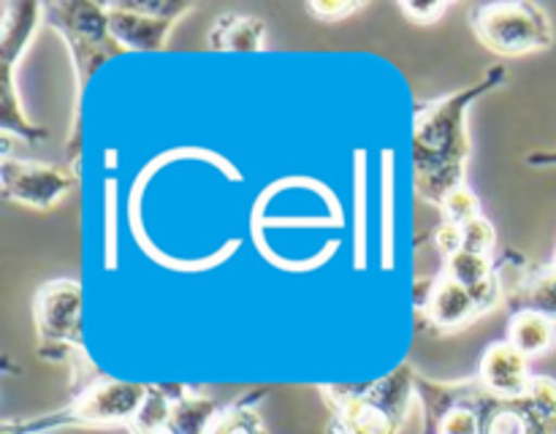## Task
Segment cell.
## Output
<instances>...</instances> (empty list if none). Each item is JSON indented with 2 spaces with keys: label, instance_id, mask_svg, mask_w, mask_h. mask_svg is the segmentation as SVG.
<instances>
[{
  "label": "cell",
  "instance_id": "obj_20",
  "mask_svg": "<svg viewBox=\"0 0 556 434\" xmlns=\"http://www.w3.org/2000/svg\"><path fill=\"white\" fill-rule=\"evenodd\" d=\"M440 215H443V220L456 222V226H465V222L476 220V217L483 215L481 199H478L476 190L465 182L445 195L443 204H440Z\"/></svg>",
  "mask_w": 556,
  "mask_h": 434
},
{
  "label": "cell",
  "instance_id": "obj_2",
  "mask_svg": "<svg viewBox=\"0 0 556 434\" xmlns=\"http://www.w3.org/2000/svg\"><path fill=\"white\" fill-rule=\"evenodd\" d=\"M43 22L63 38L71 60H74L76 103L74 125H71V136L65 141V166L79 174L81 98H85L87 81L96 76L103 63L125 54V49L114 41L112 30H109L106 3H43Z\"/></svg>",
  "mask_w": 556,
  "mask_h": 434
},
{
  "label": "cell",
  "instance_id": "obj_11",
  "mask_svg": "<svg viewBox=\"0 0 556 434\" xmlns=\"http://www.w3.org/2000/svg\"><path fill=\"white\" fill-rule=\"evenodd\" d=\"M421 312L438 331H459L476 318H481L470 291L443 271H440V277H434L432 291H429Z\"/></svg>",
  "mask_w": 556,
  "mask_h": 434
},
{
  "label": "cell",
  "instance_id": "obj_21",
  "mask_svg": "<svg viewBox=\"0 0 556 434\" xmlns=\"http://www.w3.org/2000/svg\"><path fill=\"white\" fill-rule=\"evenodd\" d=\"M462 250L476 255H486V258H494V255H497V233H494V226L486 217L481 215L462 226Z\"/></svg>",
  "mask_w": 556,
  "mask_h": 434
},
{
  "label": "cell",
  "instance_id": "obj_27",
  "mask_svg": "<svg viewBox=\"0 0 556 434\" xmlns=\"http://www.w3.org/2000/svg\"><path fill=\"white\" fill-rule=\"evenodd\" d=\"M543 434H556V418H552V421L546 423V429H543Z\"/></svg>",
  "mask_w": 556,
  "mask_h": 434
},
{
  "label": "cell",
  "instance_id": "obj_10",
  "mask_svg": "<svg viewBox=\"0 0 556 434\" xmlns=\"http://www.w3.org/2000/svg\"><path fill=\"white\" fill-rule=\"evenodd\" d=\"M476 378L492 396L519 399L530 391L535 374H532L530 358L525 353L516 350L508 340H500L483 350Z\"/></svg>",
  "mask_w": 556,
  "mask_h": 434
},
{
  "label": "cell",
  "instance_id": "obj_1",
  "mask_svg": "<svg viewBox=\"0 0 556 434\" xmlns=\"http://www.w3.org/2000/svg\"><path fill=\"white\" fill-rule=\"evenodd\" d=\"M508 81L503 65H492L478 81L438 101L418 103L413 114V188L418 199L440 209L445 195L465 184L470 139L467 108Z\"/></svg>",
  "mask_w": 556,
  "mask_h": 434
},
{
  "label": "cell",
  "instance_id": "obj_24",
  "mask_svg": "<svg viewBox=\"0 0 556 434\" xmlns=\"http://www.w3.org/2000/svg\"><path fill=\"white\" fill-rule=\"evenodd\" d=\"M467 291H470L478 312L481 315L492 312V309L500 304V298H503V280H500V269H497V275H492L489 280H483V282H478V285L467 288Z\"/></svg>",
  "mask_w": 556,
  "mask_h": 434
},
{
  "label": "cell",
  "instance_id": "obj_26",
  "mask_svg": "<svg viewBox=\"0 0 556 434\" xmlns=\"http://www.w3.org/2000/svg\"><path fill=\"white\" fill-rule=\"evenodd\" d=\"M527 166H556V150H532L525 155Z\"/></svg>",
  "mask_w": 556,
  "mask_h": 434
},
{
  "label": "cell",
  "instance_id": "obj_12",
  "mask_svg": "<svg viewBox=\"0 0 556 434\" xmlns=\"http://www.w3.org/2000/svg\"><path fill=\"white\" fill-rule=\"evenodd\" d=\"M43 20L41 3H3L0 5V65L16 68L27 43L36 36Z\"/></svg>",
  "mask_w": 556,
  "mask_h": 434
},
{
  "label": "cell",
  "instance_id": "obj_7",
  "mask_svg": "<svg viewBox=\"0 0 556 434\" xmlns=\"http://www.w3.org/2000/svg\"><path fill=\"white\" fill-rule=\"evenodd\" d=\"M481 434H543L556 418V380L535 374L530 391L519 399H500L486 388L476 399Z\"/></svg>",
  "mask_w": 556,
  "mask_h": 434
},
{
  "label": "cell",
  "instance_id": "obj_16",
  "mask_svg": "<svg viewBox=\"0 0 556 434\" xmlns=\"http://www.w3.org/2000/svg\"><path fill=\"white\" fill-rule=\"evenodd\" d=\"M266 394H269V388H253L248 391V394L226 399L220 412L212 418L206 434H269L264 421H261L258 410H255V405H258Z\"/></svg>",
  "mask_w": 556,
  "mask_h": 434
},
{
  "label": "cell",
  "instance_id": "obj_18",
  "mask_svg": "<svg viewBox=\"0 0 556 434\" xmlns=\"http://www.w3.org/2000/svg\"><path fill=\"white\" fill-rule=\"evenodd\" d=\"M510 307L514 309H532L556 323V271L552 266L546 269H532L525 280L516 285L514 296H510Z\"/></svg>",
  "mask_w": 556,
  "mask_h": 434
},
{
  "label": "cell",
  "instance_id": "obj_15",
  "mask_svg": "<svg viewBox=\"0 0 556 434\" xmlns=\"http://www.w3.org/2000/svg\"><path fill=\"white\" fill-rule=\"evenodd\" d=\"M266 22L258 16L223 14L210 30V47L223 52H255L264 47Z\"/></svg>",
  "mask_w": 556,
  "mask_h": 434
},
{
  "label": "cell",
  "instance_id": "obj_25",
  "mask_svg": "<svg viewBox=\"0 0 556 434\" xmlns=\"http://www.w3.org/2000/svg\"><path fill=\"white\" fill-rule=\"evenodd\" d=\"M434 247H438V253L443 255V258H451V255L459 253L462 226H456V222H448V220L440 222L438 231H434Z\"/></svg>",
  "mask_w": 556,
  "mask_h": 434
},
{
  "label": "cell",
  "instance_id": "obj_13",
  "mask_svg": "<svg viewBox=\"0 0 556 434\" xmlns=\"http://www.w3.org/2000/svg\"><path fill=\"white\" fill-rule=\"evenodd\" d=\"M223 405H226V399L190 394L185 385L177 383L166 423H163V429L157 434H206L212 418L220 412Z\"/></svg>",
  "mask_w": 556,
  "mask_h": 434
},
{
  "label": "cell",
  "instance_id": "obj_3",
  "mask_svg": "<svg viewBox=\"0 0 556 434\" xmlns=\"http://www.w3.org/2000/svg\"><path fill=\"white\" fill-rule=\"evenodd\" d=\"M331 421L326 434H400L416 399V369L402 363L372 383L320 385Z\"/></svg>",
  "mask_w": 556,
  "mask_h": 434
},
{
  "label": "cell",
  "instance_id": "obj_14",
  "mask_svg": "<svg viewBox=\"0 0 556 434\" xmlns=\"http://www.w3.org/2000/svg\"><path fill=\"white\" fill-rule=\"evenodd\" d=\"M508 342L527 358H541L556 347V323L532 309H514L508 318Z\"/></svg>",
  "mask_w": 556,
  "mask_h": 434
},
{
  "label": "cell",
  "instance_id": "obj_9",
  "mask_svg": "<svg viewBox=\"0 0 556 434\" xmlns=\"http://www.w3.org/2000/svg\"><path fill=\"white\" fill-rule=\"evenodd\" d=\"M79 182V174L68 166H49V163L20 161L3 152L0 161V190L3 199L30 209L47 212L65 199Z\"/></svg>",
  "mask_w": 556,
  "mask_h": 434
},
{
  "label": "cell",
  "instance_id": "obj_6",
  "mask_svg": "<svg viewBox=\"0 0 556 434\" xmlns=\"http://www.w3.org/2000/svg\"><path fill=\"white\" fill-rule=\"evenodd\" d=\"M38 356L65 361L71 347L85 350V293L76 280L43 282L33 296Z\"/></svg>",
  "mask_w": 556,
  "mask_h": 434
},
{
  "label": "cell",
  "instance_id": "obj_22",
  "mask_svg": "<svg viewBox=\"0 0 556 434\" xmlns=\"http://www.w3.org/2000/svg\"><path fill=\"white\" fill-rule=\"evenodd\" d=\"M448 3L443 0H402L400 11L416 25H434L445 14Z\"/></svg>",
  "mask_w": 556,
  "mask_h": 434
},
{
  "label": "cell",
  "instance_id": "obj_17",
  "mask_svg": "<svg viewBox=\"0 0 556 434\" xmlns=\"http://www.w3.org/2000/svg\"><path fill=\"white\" fill-rule=\"evenodd\" d=\"M0 130H3V139L16 136L25 144H38V141H47L49 136L47 128L33 125L25 117L14 87V68H5V65H0Z\"/></svg>",
  "mask_w": 556,
  "mask_h": 434
},
{
  "label": "cell",
  "instance_id": "obj_19",
  "mask_svg": "<svg viewBox=\"0 0 556 434\" xmlns=\"http://www.w3.org/2000/svg\"><path fill=\"white\" fill-rule=\"evenodd\" d=\"M443 275H448L451 280H456L459 285L472 288L478 282L489 280L492 275H497V260L486 258V255L467 253V250H459L456 255L445 258Z\"/></svg>",
  "mask_w": 556,
  "mask_h": 434
},
{
  "label": "cell",
  "instance_id": "obj_8",
  "mask_svg": "<svg viewBox=\"0 0 556 434\" xmlns=\"http://www.w3.org/2000/svg\"><path fill=\"white\" fill-rule=\"evenodd\" d=\"M106 11L109 30L125 52H157L166 47L174 25L193 11V3L134 0V3H106Z\"/></svg>",
  "mask_w": 556,
  "mask_h": 434
},
{
  "label": "cell",
  "instance_id": "obj_23",
  "mask_svg": "<svg viewBox=\"0 0 556 434\" xmlns=\"http://www.w3.org/2000/svg\"><path fill=\"white\" fill-rule=\"evenodd\" d=\"M358 9L362 3H351V0H309L307 3V14L318 22H342Z\"/></svg>",
  "mask_w": 556,
  "mask_h": 434
},
{
  "label": "cell",
  "instance_id": "obj_5",
  "mask_svg": "<svg viewBox=\"0 0 556 434\" xmlns=\"http://www.w3.org/2000/svg\"><path fill=\"white\" fill-rule=\"evenodd\" d=\"M470 27L478 41L494 54L519 58L554 43V25L535 3H483L470 11Z\"/></svg>",
  "mask_w": 556,
  "mask_h": 434
},
{
  "label": "cell",
  "instance_id": "obj_4",
  "mask_svg": "<svg viewBox=\"0 0 556 434\" xmlns=\"http://www.w3.org/2000/svg\"><path fill=\"white\" fill-rule=\"evenodd\" d=\"M144 399V383L92 378L63 410L27 421H5L0 434H49L63 426H130Z\"/></svg>",
  "mask_w": 556,
  "mask_h": 434
},
{
  "label": "cell",
  "instance_id": "obj_28",
  "mask_svg": "<svg viewBox=\"0 0 556 434\" xmlns=\"http://www.w3.org/2000/svg\"><path fill=\"white\" fill-rule=\"evenodd\" d=\"M552 269L556 271V253H554V260H552Z\"/></svg>",
  "mask_w": 556,
  "mask_h": 434
}]
</instances>
